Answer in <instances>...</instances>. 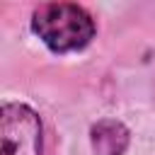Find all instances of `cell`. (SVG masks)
Wrapping results in <instances>:
<instances>
[{
  "label": "cell",
  "instance_id": "cell-1",
  "mask_svg": "<svg viewBox=\"0 0 155 155\" xmlns=\"http://www.w3.org/2000/svg\"><path fill=\"white\" fill-rule=\"evenodd\" d=\"M31 31L53 53H70L85 48L97 27L92 15L75 2H46L31 15Z\"/></svg>",
  "mask_w": 155,
  "mask_h": 155
},
{
  "label": "cell",
  "instance_id": "cell-2",
  "mask_svg": "<svg viewBox=\"0 0 155 155\" xmlns=\"http://www.w3.org/2000/svg\"><path fill=\"white\" fill-rule=\"evenodd\" d=\"M0 155H41V119L19 102L0 109Z\"/></svg>",
  "mask_w": 155,
  "mask_h": 155
},
{
  "label": "cell",
  "instance_id": "cell-3",
  "mask_svg": "<svg viewBox=\"0 0 155 155\" xmlns=\"http://www.w3.org/2000/svg\"><path fill=\"white\" fill-rule=\"evenodd\" d=\"M90 143L94 155H124L131 143L128 128L116 119H102L90 128Z\"/></svg>",
  "mask_w": 155,
  "mask_h": 155
}]
</instances>
